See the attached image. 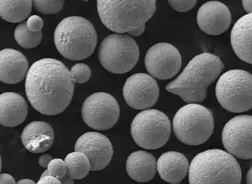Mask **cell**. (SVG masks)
Segmentation results:
<instances>
[{
	"instance_id": "cell-1",
	"label": "cell",
	"mask_w": 252,
	"mask_h": 184,
	"mask_svg": "<svg viewBox=\"0 0 252 184\" xmlns=\"http://www.w3.org/2000/svg\"><path fill=\"white\" fill-rule=\"evenodd\" d=\"M75 84L69 70L58 60L43 58L29 69L25 92L32 107L43 115H59L73 97Z\"/></svg>"
},
{
	"instance_id": "cell-2",
	"label": "cell",
	"mask_w": 252,
	"mask_h": 184,
	"mask_svg": "<svg viewBox=\"0 0 252 184\" xmlns=\"http://www.w3.org/2000/svg\"><path fill=\"white\" fill-rule=\"evenodd\" d=\"M223 69L224 63L218 56L203 53L194 57L166 89L188 104L201 102L206 98L208 87Z\"/></svg>"
},
{
	"instance_id": "cell-3",
	"label": "cell",
	"mask_w": 252,
	"mask_h": 184,
	"mask_svg": "<svg viewBox=\"0 0 252 184\" xmlns=\"http://www.w3.org/2000/svg\"><path fill=\"white\" fill-rule=\"evenodd\" d=\"M98 15L104 26L118 34L138 37L157 10L156 1H98Z\"/></svg>"
},
{
	"instance_id": "cell-4",
	"label": "cell",
	"mask_w": 252,
	"mask_h": 184,
	"mask_svg": "<svg viewBox=\"0 0 252 184\" xmlns=\"http://www.w3.org/2000/svg\"><path fill=\"white\" fill-rule=\"evenodd\" d=\"M242 172L235 156L213 149L193 158L189 168V184H240Z\"/></svg>"
},
{
	"instance_id": "cell-5",
	"label": "cell",
	"mask_w": 252,
	"mask_h": 184,
	"mask_svg": "<svg viewBox=\"0 0 252 184\" xmlns=\"http://www.w3.org/2000/svg\"><path fill=\"white\" fill-rule=\"evenodd\" d=\"M53 40L61 55L72 61H80L93 54L98 43V35L88 19L69 16L57 25Z\"/></svg>"
},
{
	"instance_id": "cell-6",
	"label": "cell",
	"mask_w": 252,
	"mask_h": 184,
	"mask_svg": "<svg viewBox=\"0 0 252 184\" xmlns=\"http://www.w3.org/2000/svg\"><path fill=\"white\" fill-rule=\"evenodd\" d=\"M214 115L210 109L189 103L179 109L173 119V129L179 141L188 146H199L214 132Z\"/></svg>"
},
{
	"instance_id": "cell-7",
	"label": "cell",
	"mask_w": 252,
	"mask_h": 184,
	"mask_svg": "<svg viewBox=\"0 0 252 184\" xmlns=\"http://www.w3.org/2000/svg\"><path fill=\"white\" fill-rule=\"evenodd\" d=\"M215 92L226 111L246 112L252 109V75L244 70H230L219 78Z\"/></svg>"
},
{
	"instance_id": "cell-8",
	"label": "cell",
	"mask_w": 252,
	"mask_h": 184,
	"mask_svg": "<svg viewBox=\"0 0 252 184\" xmlns=\"http://www.w3.org/2000/svg\"><path fill=\"white\" fill-rule=\"evenodd\" d=\"M140 49L134 39L126 34H111L102 41L98 51L100 63L114 74L130 72L138 62Z\"/></svg>"
},
{
	"instance_id": "cell-9",
	"label": "cell",
	"mask_w": 252,
	"mask_h": 184,
	"mask_svg": "<svg viewBox=\"0 0 252 184\" xmlns=\"http://www.w3.org/2000/svg\"><path fill=\"white\" fill-rule=\"evenodd\" d=\"M171 125L168 117L156 109L139 113L131 124L132 138L146 150H157L167 144L171 137Z\"/></svg>"
},
{
	"instance_id": "cell-10",
	"label": "cell",
	"mask_w": 252,
	"mask_h": 184,
	"mask_svg": "<svg viewBox=\"0 0 252 184\" xmlns=\"http://www.w3.org/2000/svg\"><path fill=\"white\" fill-rule=\"evenodd\" d=\"M82 118L92 129L107 130L114 127L120 116L116 99L105 92H98L86 98L82 106Z\"/></svg>"
},
{
	"instance_id": "cell-11",
	"label": "cell",
	"mask_w": 252,
	"mask_h": 184,
	"mask_svg": "<svg viewBox=\"0 0 252 184\" xmlns=\"http://www.w3.org/2000/svg\"><path fill=\"white\" fill-rule=\"evenodd\" d=\"M226 150L241 160H252V116L238 115L230 119L222 132Z\"/></svg>"
},
{
	"instance_id": "cell-12",
	"label": "cell",
	"mask_w": 252,
	"mask_h": 184,
	"mask_svg": "<svg viewBox=\"0 0 252 184\" xmlns=\"http://www.w3.org/2000/svg\"><path fill=\"white\" fill-rule=\"evenodd\" d=\"M145 64L151 76L158 80H169L176 76L181 68V54L171 44L157 43L147 52Z\"/></svg>"
},
{
	"instance_id": "cell-13",
	"label": "cell",
	"mask_w": 252,
	"mask_h": 184,
	"mask_svg": "<svg viewBox=\"0 0 252 184\" xmlns=\"http://www.w3.org/2000/svg\"><path fill=\"white\" fill-rule=\"evenodd\" d=\"M126 103L136 110L153 107L159 97V87L153 76L136 73L128 77L122 90Z\"/></svg>"
},
{
	"instance_id": "cell-14",
	"label": "cell",
	"mask_w": 252,
	"mask_h": 184,
	"mask_svg": "<svg viewBox=\"0 0 252 184\" xmlns=\"http://www.w3.org/2000/svg\"><path fill=\"white\" fill-rule=\"evenodd\" d=\"M75 151L81 152L89 159L92 171H101L112 160V143L107 137L98 132H88L78 138Z\"/></svg>"
},
{
	"instance_id": "cell-15",
	"label": "cell",
	"mask_w": 252,
	"mask_h": 184,
	"mask_svg": "<svg viewBox=\"0 0 252 184\" xmlns=\"http://www.w3.org/2000/svg\"><path fill=\"white\" fill-rule=\"evenodd\" d=\"M197 22L200 29L212 36L224 33L232 23L228 6L220 2H206L197 11Z\"/></svg>"
},
{
	"instance_id": "cell-16",
	"label": "cell",
	"mask_w": 252,
	"mask_h": 184,
	"mask_svg": "<svg viewBox=\"0 0 252 184\" xmlns=\"http://www.w3.org/2000/svg\"><path fill=\"white\" fill-rule=\"evenodd\" d=\"M21 139L29 152L41 153L51 148L54 141V131L49 123L33 121L23 129Z\"/></svg>"
},
{
	"instance_id": "cell-17",
	"label": "cell",
	"mask_w": 252,
	"mask_h": 184,
	"mask_svg": "<svg viewBox=\"0 0 252 184\" xmlns=\"http://www.w3.org/2000/svg\"><path fill=\"white\" fill-rule=\"evenodd\" d=\"M0 80L7 84L23 81L30 69L26 57L14 49H2L0 53Z\"/></svg>"
},
{
	"instance_id": "cell-18",
	"label": "cell",
	"mask_w": 252,
	"mask_h": 184,
	"mask_svg": "<svg viewBox=\"0 0 252 184\" xmlns=\"http://www.w3.org/2000/svg\"><path fill=\"white\" fill-rule=\"evenodd\" d=\"M231 44L241 61L252 65V14L239 19L232 27Z\"/></svg>"
},
{
	"instance_id": "cell-19",
	"label": "cell",
	"mask_w": 252,
	"mask_h": 184,
	"mask_svg": "<svg viewBox=\"0 0 252 184\" xmlns=\"http://www.w3.org/2000/svg\"><path fill=\"white\" fill-rule=\"evenodd\" d=\"M28 106L20 94L6 92L0 96V123L5 127H15L26 120Z\"/></svg>"
},
{
	"instance_id": "cell-20",
	"label": "cell",
	"mask_w": 252,
	"mask_h": 184,
	"mask_svg": "<svg viewBox=\"0 0 252 184\" xmlns=\"http://www.w3.org/2000/svg\"><path fill=\"white\" fill-rule=\"evenodd\" d=\"M185 155L176 151L166 152L157 161V171L161 178L171 184H179L189 172Z\"/></svg>"
},
{
	"instance_id": "cell-21",
	"label": "cell",
	"mask_w": 252,
	"mask_h": 184,
	"mask_svg": "<svg viewBox=\"0 0 252 184\" xmlns=\"http://www.w3.org/2000/svg\"><path fill=\"white\" fill-rule=\"evenodd\" d=\"M157 162L154 156L144 150L135 151L126 161L128 176L137 182H148L157 173Z\"/></svg>"
},
{
	"instance_id": "cell-22",
	"label": "cell",
	"mask_w": 252,
	"mask_h": 184,
	"mask_svg": "<svg viewBox=\"0 0 252 184\" xmlns=\"http://www.w3.org/2000/svg\"><path fill=\"white\" fill-rule=\"evenodd\" d=\"M33 6L32 1H0V15L9 23L23 22L28 18Z\"/></svg>"
},
{
	"instance_id": "cell-23",
	"label": "cell",
	"mask_w": 252,
	"mask_h": 184,
	"mask_svg": "<svg viewBox=\"0 0 252 184\" xmlns=\"http://www.w3.org/2000/svg\"><path fill=\"white\" fill-rule=\"evenodd\" d=\"M64 161L67 165V176L73 180L84 178L92 170L89 159L81 152L71 153L66 156Z\"/></svg>"
},
{
	"instance_id": "cell-24",
	"label": "cell",
	"mask_w": 252,
	"mask_h": 184,
	"mask_svg": "<svg viewBox=\"0 0 252 184\" xmlns=\"http://www.w3.org/2000/svg\"><path fill=\"white\" fill-rule=\"evenodd\" d=\"M14 39L25 49H33L40 45L42 40V32H32L27 27V23H21L14 30Z\"/></svg>"
},
{
	"instance_id": "cell-25",
	"label": "cell",
	"mask_w": 252,
	"mask_h": 184,
	"mask_svg": "<svg viewBox=\"0 0 252 184\" xmlns=\"http://www.w3.org/2000/svg\"><path fill=\"white\" fill-rule=\"evenodd\" d=\"M34 8L44 15H54L63 9L64 1L61 0H36L33 2Z\"/></svg>"
},
{
	"instance_id": "cell-26",
	"label": "cell",
	"mask_w": 252,
	"mask_h": 184,
	"mask_svg": "<svg viewBox=\"0 0 252 184\" xmlns=\"http://www.w3.org/2000/svg\"><path fill=\"white\" fill-rule=\"evenodd\" d=\"M67 175V168L65 161L61 159L53 160L49 164V167L43 172L41 176H52L60 180L64 178Z\"/></svg>"
},
{
	"instance_id": "cell-27",
	"label": "cell",
	"mask_w": 252,
	"mask_h": 184,
	"mask_svg": "<svg viewBox=\"0 0 252 184\" xmlns=\"http://www.w3.org/2000/svg\"><path fill=\"white\" fill-rule=\"evenodd\" d=\"M71 77L73 79L74 82L77 84H84L89 80L92 75V72L88 65L84 63H77L71 68Z\"/></svg>"
},
{
	"instance_id": "cell-28",
	"label": "cell",
	"mask_w": 252,
	"mask_h": 184,
	"mask_svg": "<svg viewBox=\"0 0 252 184\" xmlns=\"http://www.w3.org/2000/svg\"><path fill=\"white\" fill-rule=\"evenodd\" d=\"M168 3L173 10L178 12H187L195 6L197 1H168Z\"/></svg>"
},
{
	"instance_id": "cell-29",
	"label": "cell",
	"mask_w": 252,
	"mask_h": 184,
	"mask_svg": "<svg viewBox=\"0 0 252 184\" xmlns=\"http://www.w3.org/2000/svg\"><path fill=\"white\" fill-rule=\"evenodd\" d=\"M26 23H27L28 29L34 33L41 31L43 26H44L42 19L38 15H32V16L29 17Z\"/></svg>"
},
{
	"instance_id": "cell-30",
	"label": "cell",
	"mask_w": 252,
	"mask_h": 184,
	"mask_svg": "<svg viewBox=\"0 0 252 184\" xmlns=\"http://www.w3.org/2000/svg\"><path fill=\"white\" fill-rule=\"evenodd\" d=\"M37 184H62L59 179L56 178L54 176H41Z\"/></svg>"
},
{
	"instance_id": "cell-31",
	"label": "cell",
	"mask_w": 252,
	"mask_h": 184,
	"mask_svg": "<svg viewBox=\"0 0 252 184\" xmlns=\"http://www.w3.org/2000/svg\"><path fill=\"white\" fill-rule=\"evenodd\" d=\"M53 160V159L51 155H49V154H43L39 158V165L41 168H46L47 169L48 167H49V164L51 163Z\"/></svg>"
},
{
	"instance_id": "cell-32",
	"label": "cell",
	"mask_w": 252,
	"mask_h": 184,
	"mask_svg": "<svg viewBox=\"0 0 252 184\" xmlns=\"http://www.w3.org/2000/svg\"><path fill=\"white\" fill-rule=\"evenodd\" d=\"M0 184H17L14 177L6 173H2L0 176Z\"/></svg>"
},
{
	"instance_id": "cell-33",
	"label": "cell",
	"mask_w": 252,
	"mask_h": 184,
	"mask_svg": "<svg viewBox=\"0 0 252 184\" xmlns=\"http://www.w3.org/2000/svg\"><path fill=\"white\" fill-rule=\"evenodd\" d=\"M243 7L248 14H252V0H244L242 2Z\"/></svg>"
},
{
	"instance_id": "cell-34",
	"label": "cell",
	"mask_w": 252,
	"mask_h": 184,
	"mask_svg": "<svg viewBox=\"0 0 252 184\" xmlns=\"http://www.w3.org/2000/svg\"><path fill=\"white\" fill-rule=\"evenodd\" d=\"M61 182L62 184H74V180L67 175L64 178L61 180Z\"/></svg>"
},
{
	"instance_id": "cell-35",
	"label": "cell",
	"mask_w": 252,
	"mask_h": 184,
	"mask_svg": "<svg viewBox=\"0 0 252 184\" xmlns=\"http://www.w3.org/2000/svg\"><path fill=\"white\" fill-rule=\"evenodd\" d=\"M246 183L247 184H252V166L247 173Z\"/></svg>"
},
{
	"instance_id": "cell-36",
	"label": "cell",
	"mask_w": 252,
	"mask_h": 184,
	"mask_svg": "<svg viewBox=\"0 0 252 184\" xmlns=\"http://www.w3.org/2000/svg\"><path fill=\"white\" fill-rule=\"evenodd\" d=\"M17 184H37L33 180H30V179H23V180H19Z\"/></svg>"
}]
</instances>
